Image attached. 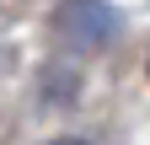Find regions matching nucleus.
Returning a JSON list of instances; mask_svg holds the SVG:
<instances>
[{
    "label": "nucleus",
    "instance_id": "f03ea898",
    "mask_svg": "<svg viewBox=\"0 0 150 145\" xmlns=\"http://www.w3.org/2000/svg\"><path fill=\"white\" fill-rule=\"evenodd\" d=\"M54 145H86V140H54Z\"/></svg>",
    "mask_w": 150,
    "mask_h": 145
},
{
    "label": "nucleus",
    "instance_id": "f257e3e1",
    "mask_svg": "<svg viewBox=\"0 0 150 145\" xmlns=\"http://www.w3.org/2000/svg\"><path fill=\"white\" fill-rule=\"evenodd\" d=\"M59 32L75 38L81 48H97V43H107L112 32H118V16H112L102 0H70L59 11Z\"/></svg>",
    "mask_w": 150,
    "mask_h": 145
}]
</instances>
